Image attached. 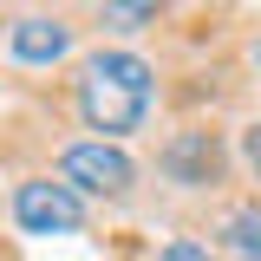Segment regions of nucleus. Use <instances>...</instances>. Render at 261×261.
Returning a JSON list of instances; mask_svg holds the SVG:
<instances>
[{"label":"nucleus","mask_w":261,"mask_h":261,"mask_svg":"<svg viewBox=\"0 0 261 261\" xmlns=\"http://www.w3.org/2000/svg\"><path fill=\"white\" fill-rule=\"evenodd\" d=\"M228 248L242 261H261V209H235V222H228Z\"/></svg>","instance_id":"7"},{"label":"nucleus","mask_w":261,"mask_h":261,"mask_svg":"<svg viewBox=\"0 0 261 261\" xmlns=\"http://www.w3.org/2000/svg\"><path fill=\"white\" fill-rule=\"evenodd\" d=\"M163 261H216V255H209L202 242H190V235H176V242L163 248Z\"/></svg>","instance_id":"8"},{"label":"nucleus","mask_w":261,"mask_h":261,"mask_svg":"<svg viewBox=\"0 0 261 261\" xmlns=\"http://www.w3.org/2000/svg\"><path fill=\"white\" fill-rule=\"evenodd\" d=\"M157 20V0H105L98 7V27L105 33H144Z\"/></svg>","instance_id":"6"},{"label":"nucleus","mask_w":261,"mask_h":261,"mask_svg":"<svg viewBox=\"0 0 261 261\" xmlns=\"http://www.w3.org/2000/svg\"><path fill=\"white\" fill-rule=\"evenodd\" d=\"M150 79H157V72L137 59V53H98V59L85 65V79H79V111H85V124L98 130V144L144 124V111H150Z\"/></svg>","instance_id":"1"},{"label":"nucleus","mask_w":261,"mask_h":261,"mask_svg":"<svg viewBox=\"0 0 261 261\" xmlns=\"http://www.w3.org/2000/svg\"><path fill=\"white\" fill-rule=\"evenodd\" d=\"M255 65H261V46H255Z\"/></svg>","instance_id":"10"},{"label":"nucleus","mask_w":261,"mask_h":261,"mask_svg":"<svg viewBox=\"0 0 261 261\" xmlns=\"http://www.w3.org/2000/svg\"><path fill=\"white\" fill-rule=\"evenodd\" d=\"M242 157H248V170L261 176V124H248V137H242Z\"/></svg>","instance_id":"9"},{"label":"nucleus","mask_w":261,"mask_h":261,"mask_svg":"<svg viewBox=\"0 0 261 261\" xmlns=\"http://www.w3.org/2000/svg\"><path fill=\"white\" fill-rule=\"evenodd\" d=\"M7 46H13V59L20 65H53V59H65L72 53V27H59V20H20V27L7 33Z\"/></svg>","instance_id":"5"},{"label":"nucleus","mask_w":261,"mask_h":261,"mask_svg":"<svg viewBox=\"0 0 261 261\" xmlns=\"http://www.w3.org/2000/svg\"><path fill=\"white\" fill-rule=\"evenodd\" d=\"M157 163L176 176V183L202 190V183H216V176H222V144H216L209 130H183V137H170V144H163Z\"/></svg>","instance_id":"4"},{"label":"nucleus","mask_w":261,"mask_h":261,"mask_svg":"<svg viewBox=\"0 0 261 261\" xmlns=\"http://www.w3.org/2000/svg\"><path fill=\"white\" fill-rule=\"evenodd\" d=\"M13 222L27 235H79L85 228V202H79V190H65L53 176H33V183L13 190Z\"/></svg>","instance_id":"2"},{"label":"nucleus","mask_w":261,"mask_h":261,"mask_svg":"<svg viewBox=\"0 0 261 261\" xmlns=\"http://www.w3.org/2000/svg\"><path fill=\"white\" fill-rule=\"evenodd\" d=\"M137 163L118 150V144H72L59 157V183L65 190H92V196H124Z\"/></svg>","instance_id":"3"}]
</instances>
